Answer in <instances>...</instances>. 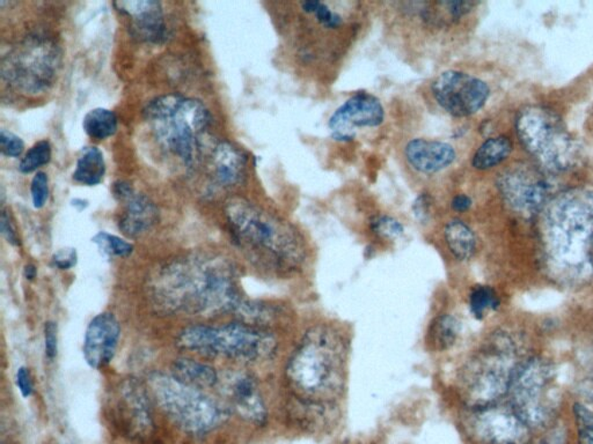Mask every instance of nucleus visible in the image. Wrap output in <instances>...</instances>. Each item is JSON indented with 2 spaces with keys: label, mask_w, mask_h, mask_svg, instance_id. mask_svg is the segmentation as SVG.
I'll use <instances>...</instances> for the list:
<instances>
[{
  "label": "nucleus",
  "mask_w": 593,
  "mask_h": 444,
  "mask_svg": "<svg viewBox=\"0 0 593 444\" xmlns=\"http://www.w3.org/2000/svg\"><path fill=\"white\" fill-rule=\"evenodd\" d=\"M146 291L152 307L167 315L213 317L244 305L231 264L213 255L171 260L151 276Z\"/></svg>",
  "instance_id": "1"
},
{
  "label": "nucleus",
  "mask_w": 593,
  "mask_h": 444,
  "mask_svg": "<svg viewBox=\"0 0 593 444\" xmlns=\"http://www.w3.org/2000/svg\"><path fill=\"white\" fill-rule=\"evenodd\" d=\"M545 209L542 234L554 276L572 285L588 282L593 275V196L569 191Z\"/></svg>",
  "instance_id": "2"
},
{
  "label": "nucleus",
  "mask_w": 593,
  "mask_h": 444,
  "mask_svg": "<svg viewBox=\"0 0 593 444\" xmlns=\"http://www.w3.org/2000/svg\"><path fill=\"white\" fill-rule=\"evenodd\" d=\"M346 345L337 331L315 326L308 331L287 366L292 391L307 404L337 399L346 381Z\"/></svg>",
  "instance_id": "3"
},
{
  "label": "nucleus",
  "mask_w": 593,
  "mask_h": 444,
  "mask_svg": "<svg viewBox=\"0 0 593 444\" xmlns=\"http://www.w3.org/2000/svg\"><path fill=\"white\" fill-rule=\"evenodd\" d=\"M144 119L167 154L187 169L196 165L203 139L213 123L209 109L200 100L179 95L155 97L143 111Z\"/></svg>",
  "instance_id": "4"
},
{
  "label": "nucleus",
  "mask_w": 593,
  "mask_h": 444,
  "mask_svg": "<svg viewBox=\"0 0 593 444\" xmlns=\"http://www.w3.org/2000/svg\"><path fill=\"white\" fill-rule=\"evenodd\" d=\"M225 212L233 240L239 247L280 270L302 263V241L290 226L239 198L230 201Z\"/></svg>",
  "instance_id": "5"
},
{
  "label": "nucleus",
  "mask_w": 593,
  "mask_h": 444,
  "mask_svg": "<svg viewBox=\"0 0 593 444\" xmlns=\"http://www.w3.org/2000/svg\"><path fill=\"white\" fill-rule=\"evenodd\" d=\"M177 346L203 357L255 362L274 356L277 341L272 334L255 325L230 323L222 326H188L179 334Z\"/></svg>",
  "instance_id": "6"
},
{
  "label": "nucleus",
  "mask_w": 593,
  "mask_h": 444,
  "mask_svg": "<svg viewBox=\"0 0 593 444\" xmlns=\"http://www.w3.org/2000/svg\"><path fill=\"white\" fill-rule=\"evenodd\" d=\"M148 388L163 413L189 435L208 434L231 415L224 404L206 395L202 389L175 379L171 374H154L148 379Z\"/></svg>",
  "instance_id": "7"
},
{
  "label": "nucleus",
  "mask_w": 593,
  "mask_h": 444,
  "mask_svg": "<svg viewBox=\"0 0 593 444\" xmlns=\"http://www.w3.org/2000/svg\"><path fill=\"white\" fill-rule=\"evenodd\" d=\"M519 140L541 169L562 173L573 169L580 160V147L561 117L552 109L530 106L516 120Z\"/></svg>",
  "instance_id": "8"
},
{
  "label": "nucleus",
  "mask_w": 593,
  "mask_h": 444,
  "mask_svg": "<svg viewBox=\"0 0 593 444\" xmlns=\"http://www.w3.org/2000/svg\"><path fill=\"white\" fill-rule=\"evenodd\" d=\"M516 367L513 341L505 334H494L460 374L464 400L474 410L497 403L509 392Z\"/></svg>",
  "instance_id": "9"
},
{
  "label": "nucleus",
  "mask_w": 593,
  "mask_h": 444,
  "mask_svg": "<svg viewBox=\"0 0 593 444\" xmlns=\"http://www.w3.org/2000/svg\"><path fill=\"white\" fill-rule=\"evenodd\" d=\"M509 392L511 407L530 428L547 427L555 419L561 399L548 362L536 358L517 365Z\"/></svg>",
  "instance_id": "10"
},
{
  "label": "nucleus",
  "mask_w": 593,
  "mask_h": 444,
  "mask_svg": "<svg viewBox=\"0 0 593 444\" xmlns=\"http://www.w3.org/2000/svg\"><path fill=\"white\" fill-rule=\"evenodd\" d=\"M60 66V48L53 41L29 37L3 57L0 72L15 91L37 95L52 87Z\"/></svg>",
  "instance_id": "11"
},
{
  "label": "nucleus",
  "mask_w": 593,
  "mask_h": 444,
  "mask_svg": "<svg viewBox=\"0 0 593 444\" xmlns=\"http://www.w3.org/2000/svg\"><path fill=\"white\" fill-rule=\"evenodd\" d=\"M114 418L117 427L132 441L146 442L155 433L150 393L142 381L129 377L120 382L114 392Z\"/></svg>",
  "instance_id": "12"
},
{
  "label": "nucleus",
  "mask_w": 593,
  "mask_h": 444,
  "mask_svg": "<svg viewBox=\"0 0 593 444\" xmlns=\"http://www.w3.org/2000/svg\"><path fill=\"white\" fill-rule=\"evenodd\" d=\"M431 93L445 112L463 119L477 114L485 107L490 89L485 81L471 74L447 71L436 78Z\"/></svg>",
  "instance_id": "13"
},
{
  "label": "nucleus",
  "mask_w": 593,
  "mask_h": 444,
  "mask_svg": "<svg viewBox=\"0 0 593 444\" xmlns=\"http://www.w3.org/2000/svg\"><path fill=\"white\" fill-rule=\"evenodd\" d=\"M497 186L505 201L518 212L532 214L552 201L553 185L540 169L526 165L499 175Z\"/></svg>",
  "instance_id": "14"
},
{
  "label": "nucleus",
  "mask_w": 593,
  "mask_h": 444,
  "mask_svg": "<svg viewBox=\"0 0 593 444\" xmlns=\"http://www.w3.org/2000/svg\"><path fill=\"white\" fill-rule=\"evenodd\" d=\"M530 430L513 407L494 404L477 408L472 422L474 438L481 444H526Z\"/></svg>",
  "instance_id": "15"
},
{
  "label": "nucleus",
  "mask_w": 593,
  "mask_h": 444,
  "mask_svg": "<svg viewBox=\"0 0 593 444\" xmlns=\"http://www.w3.org/2000/svg\"><path fill=\"white\" fill-rule=\"evenodd\" d=\"M384 119L380 101L369 93H358L331 115L329 127L334 139L347 142L355 138L356 128L380 127Z\"/></svg>",
  "instance_id": "16"
},
{
  "label": "nucleus",
  "mask_w": 593,
  "mask_h": 444,
  "mask_svg": "<svg viewBox=\"0 0 593 444\" xmlns=\"http://www.w3.org/2000/svg\"><path fill=\"white\" fill-rule=\"evenodd\" d=\"M113 193L121 204H124V211L119 221V228L123 235L129 239H138L157 224V206L146 194L136 193L128 182H115Z\"/></svg>",
  "instance_id": "17"
},
{
  "label": "nucleus",
  "mask_w": 593,
  "mask_h": 444,
  "mask_svg": "<svg viewBox=\"0 0 593 444\" xmlns=\"http://www.w3.org/2000/svg\"><path fill=\"white\" fill-rule=\"evenodd\" d=\"M121 337V325L114 314L101 313L86 329L83 353L93 369H103L114 359Z\"/></svg>",
  "instance_id": "18"
},
{
  "label": "nucleus",
  "mask_w": 593,
  "mask_h": 444,
  "mask_svg": "<svg viewBox=\"0 0 593 444\" xmlns=\"http://www.w3.org/2000/svg\"><path fill=\"white\" fill-rule=\"evenodd\" d=\"M117 12L129 19V32L138 41L162 43L167 37L162 3L155 0L116 2Z\"/></svg>",
  "instance_id": "19"
},
{
  "label": "nucleus",
  "mask_w": 593,
  "mask_h": 444,
  "mask_svg": "<svg viewBox=\"0 0 593 444\" xmlns=\"http://www.w3.org/2000/svg\"><path fill=\"white\" fill-rule=\"evenodd\" d=\"M226 392L241 418L259 427L267 423V407L255 377L246 373L233 374L226 382Z\"/></svg>",
  "instance_id": "20"
},
{
  "label": "nucleus",
  "mask_w": 593,
  "mask_h": 444,
  "mask_svg": "<svg viewBox=\"0 0 593 444\" xmlns=\"http://www.w3.org/2000/svg\"><path fill=\"white\" fill-rule=\"evenodd\" d=\"M405 160L413 170L421 174L439 173L455 162L456 153L454 146L439 140L417 138L405 146Z\"/></svg>",
  "instance_id": "21"
},
{
  "label": "nucleus",
  "mask_w": 593,
  "mask_h": 444,
  "mask_svg": "<svg viewBox=\"0 0 593 444\" xmlns=\"http://www.w3.org/2000/svg\"><path fill=\"white\" fill-rule=\"evenodd\" d=\"M212 171L214 182L222 188L239 185L246 178L247 157L229 142H221L212 151Z\"/></svg>",
  "instance_id": "22"
},
{
  "label": "nucleus",
  "mask_w": 593,
  "mask_h": 444,
  "mask_svg": "<svg viewBox=\"0 0 593 444\" xmlns=\"http://www.w3.org/2000/svg\"><path fill=\"white\" fill-rule=\"evenodd\" d=\"M171 375L175 379L183 382V383L202 389V391L203 389L216 387L218 382H220V376L212 366L188 359V358H182V359L173 362Z\"/></svg>",
  "instance_id": "23"
},
{
  "label": "nucleus",
  "mask_w": 593,
  "mask_h": 444,
  "mask_svg": "<svg viewBox=\"0 0 593 444\" xmlns=\"http://www.w3.org/2000/svg\"><path fill=\"white\" fill-rule=\"evenodd\" d=\"M445 241L452 255L459 260H468L477 251V237L465 222L458 219L447 222L444 229Z\"/></svg>",
  "instance_id": "24"
},
{
  "label": "nucleus",
  "mask_w": 593,
  "mask_h": 444,
  "mask_svg": "<svg viewBox=\"0 0 593 444\" xmlns=\"http://www.w3.org/2000/svg\"><path fill=\"white\" fill-rule=\"evenodd\" d=\"M106 174L104 153L96 146L85 147L78 158L73 180L80 185L93 186L100 185Z\"/></svg>",
  "instance_id": "25"
},
{
  "label": "nucleus",
  "mask_w": 593,
  "mask_h": 444,
  "mask_svg": "<svg viewBox=\"0 0 593 444\" xmlns=\"http://www.w3.org/2000/svg\"><path fill=\"white\" fill-rule=\"evenodd\" d=\"M513 152V143L505 136L487 139L475 152L472 165L478 170L494 169L508 159Z\"/></svg>",
  "instance_id": "26"
},
{
  "label": "nucleus",
  "mask_w": 593,
  "mask_h": 444,
  "mask_svg": "<svg viewBox=\"0 0 593 444\" xmlns=\"http://www.w3.org/2000/svg\"><path fill=\"white\" fill-rule=\"evenodd\" d=\"M83 127L88 137L104 140L116 134L119 119L114 111L106 108H96L86 114Z\"/></svg>",
  "instance_id": "27"
},
{
  "label": "nucleus",
  "mask_w": 593,
  "mask_h": 444,
  "mask_svg": "<svg viewBox=\"0 0 593 444\" xmlns=\"http://www.w3.org/2000/svg\"><path fill=\"white\" fill-rule=\"evenodd\" d=\"M460 323L452 315L444 314L431 323L429 330V344L437 350L451 349L459 336Z\"/></svg>",
  "instance_id": "28"
},
{
  "label": "nucleus",
  "mask_w": 593,
  "mask_h": 444,
  "mask_svg": "<svg viewBox=\"0 0 593 444\" xmlns=\"http://www.w3.org/2000/svg\"><path fill=\"white\" fill-rule=\"evenodd\" d=\"M499 300L497 292L489 286H477L470 294V308L472 314L478 319L486 317L488 311L497 310Z\"/></svg>",
  "instance_id": "29"
},
{
  "label": "nucleus",
  "mask_w": 593,
  "mask_h": 444,
  "mask_svg": "<svg viewBox=\"0 0 593 444\" xmlns=\"http://www.w3.org/2000/svg\"><path fill=\"white\" fill-rule=\"evenodd\" d=\"M92 243L97 245L101 252L108 257H121L127 259L134 252V245L127 243L116 235H112L106 232L97 233L92 239Z\"/></svg>",
  "instance_id": "30"
},
{
  "label": "nucleus",
  "mask_w": 593,
  "mask_h": 444,
  "mask_svg": "<svg viewBox=\"0 0 593 444\" xmlns=\"http://www.w3.org/2000/svg\"><path fill=\"white\" fill-rule=\"evenodd\" d=\"M50 160H52V145L48 140H41L27 152L19 165V170L23 174L33 173L42 166L48 165Z\"/></svg>",
  "instance_id": "31"
},
{
  "label": "nucleus",
  "mask_w": 593,
  "mask_h": 444,
  "mask_svg": "<svg viewBox=\"0 0 593 444\" xmlns=\"http://www.w3.org/2000/svg\"><path fill=\"white\" fill-rule=\"evenodd\" d=\"M572 412L579 433L577 443L593 444V412L580 403L573 404Z\"/></svg>",
  "instance_id": "32"
},
{
  "label": "nucleus",
  "mask_w": 593,
  "mask_h": 444,
  "mask_svg": "<svg viewBox=\"0 0 593 444\" xmlns=\"http://www.w3.org/2000/svg\"><path fill=\"white\" fill-rule=\"evenodd\" d=\"M371 229L382 239L396 240L404 235L405 228L400 221L392 217L380 216L371 221Z\"/></svg>",
  "instance_id": "33"
},
{
  "label": "nucleus",
  "mask_w": 593,
  "mask_h": 444,
  "mask_svg": "<svg viewBox=\"0 0 593 444\" xmlns=\"http://www.w3.org/2000/svg\"><path fill=\"white\" fill-rule=\"evenodd\" d=\"M30 193H32L34 208L42 209L49 198L48 175L43 173V171H38L35 174L32 185H30Z\"/></svg>",
  "instance_id": "34"
},
{
  "label": "nucleus",
  "mask_w": 593,
  "mask_h": 444,
  "mask_svg": "<svg viewBox=\"0 0 593 444\" xmlns=\"http://www.w3.org/2000/svg\"><path fill=\"white\" fill-rule=\"evenodd\" d=\"M0 151L4 157L19 158L25 151V143L17 135L3 128L0 131Z\"/></svg>",
  "instance_id": "35"
},
{
  "label": "nucleus",
  "mask_w": 593,
  "mask_h": 444,
  "mask_svg": "<svg viewBox=\"0 0 593 444\" xmlns=\"http://www.w3.org/2000/svg\"><path fill=\"white\" fill-rule=\"evenodd\" d=\"M78 262V255L76 249L64 248L53 256V264L58 270L68 271L76 267Z\"/></svg>",
  "instance_id": "36"
},
{
  "label": "nucleus",
  "mask_w": 593,
  "mask_h": 444,
  "mask_svg": "<svg viewBox=\"0 0 593 444\" xmlns=\"http://www.w3.org/2000/svg\"><path fill=\"white\" fill-rule=\"evenodd\" d=\"M45 349L49 360H54L58 350V329L56 323L49 321L45 325Z\"/></svg>",
  "instance_id": "37"
},
{
  "label": "nucleus",
  "mask_w": 593,
  "mask_h": 444,
  "mask_svg": "<svg viewBox=\"0 0 593 444\" xmlns=\"http://www.w3.org/2000/svg\"><path fill=\"white\" fill-rule=\"evenodd\" d=\"M0 229H2L3 236L5 237V240L11 245L18 247V245L21 244V240H19L13 222H12L10 214L6 212V210H3L2 211V218H0Z\"/></svg>",
  "instance_id": "38"
},
{
  "label": "nucleus",
  "mask_w": 593,
  "mask_h": 444,
  "mask_svg": "<svg viewBox=\"0 0 593 444\" xmlns=\"http://www.w3.org/2000/svg\"><path fill=\"white\" fill-rule=\"evenodd\" d=\"M15 381H17V387L19 391L21 392L22 397L29 399V397L33 395L34 384L29 369L26 367L19 368Z\"/></svg>",
  "instance_id": "39"
},
{
  "label": "nucleus",
  "mask_w": 593,
  "mask_h": 444,
  "mask_svg": "<svg viewBox=\"0 0 593 444\" xmlns=\"http://www.w3.org/2000/svg\"><path fill=\"white\" fill-rule=\"evenodd\" d=\"M431 200L428 194H421L413 202V211L420 221H425L430 216Z\"/></svg>",
  "instance_id": "40"
},
{
  "label": "nucleus",
  "mask_w": 593,
  "mask_h": 444,
  "mask_svg": "<svg viewBox=\"0 0 593 444\" xmlns=\"http://www.w3.org/2000/svg\"><path fill=\"white\" fill-rule=\"evenodd\" d=\"M452 209L456 212H466L471 209L472 200L466 194H458L452 200Z\"/></svg>",
  "instance_id": "41"
},
{
  "label": "nucleus",
  "mask_w": 593,
  "mask_h": 444,
  "mask_svg": "<svg viewBox=\"0 0 593 444\" xmlns=\"http://www.w3.org/2000/svg\"><path fill=\"white\" fill-rule=\"evenodd\" d=\"M38 271L37 267L33 264L26 265L25 270H23V275L27 280H34L37 278Z\"/></svg>",
  "instance_id": "42"
},
{
  "label": "nucleus",
  "mask_w": 593,
  "mask_h": 444,
  "mask_svg": "<svg viewBox=\"0 0 593 444\" xmlns=\"http://www.w3.org/2000/svg\"><path fill=\"white\" fill-rule=\"evenodd\" d=\"M72 202L74 208H79V211H81V210H85L88 206V202L83 200H74Z\"/></svg>",
  "instance_id": "43"
}]
</instances>
